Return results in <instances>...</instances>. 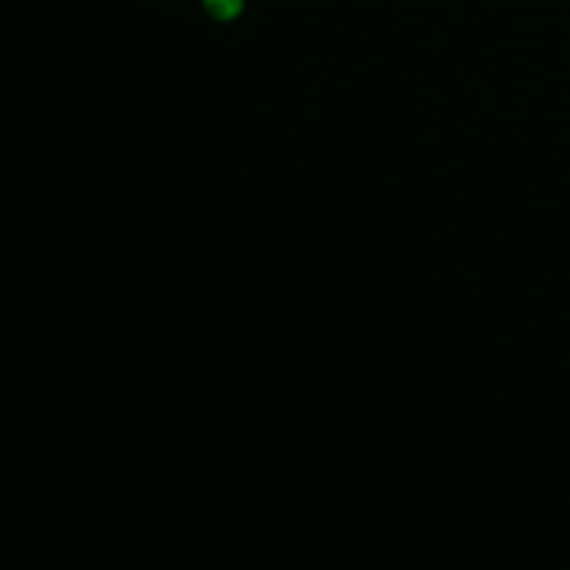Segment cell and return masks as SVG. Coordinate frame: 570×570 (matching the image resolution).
<instances>
[{"instance_id": "obj_1", "label": "cell", "mask_w": 570, "mask_h": 570, "mask_svg": "<svg viewBox=\"0 0 570 570\" xmlns=\"http://www.w3.org/2000/svg\"><path fill=\"white\" fill-rule=\"evenodd\" d=\"M205 11L214 20H234L243 11V0H203Z\"/></svg>"}]
</instances>
